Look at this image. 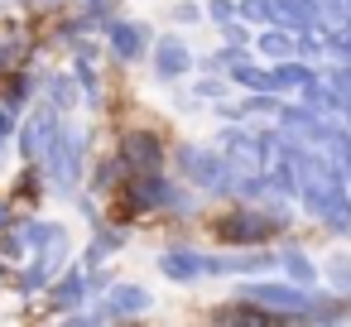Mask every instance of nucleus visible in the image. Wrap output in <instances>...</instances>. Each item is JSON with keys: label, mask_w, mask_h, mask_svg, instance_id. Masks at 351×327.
Masks as SVG:
<instances>
[{"label": "nucleus", "mask_w": 351, "mask_h": 327, "mask_svg": "<svg viewBox=\"0 0 351 327\" xmlns=\"http://www.w3.org/2000/svg\"><path fill=\"white\" fill-rule=\"evenodd\" d=\"M15 58H20V49H15V44H5V39H0V68H15Z\"/></svg>", "instance_id": "4"}, {"label": "nucleus", "mask_w": 351, "mask_h": 327, "mask_svg": "<svg viewBox=\"0 0 351 327\" xmlns=\"http://www.w3.org/2000/svg\"><path fill=\"white\" fill-rule=\"evenodd\" d=\"M53 140H58V130H53V116H49V111H34V116L20 125V149H25L29 159H49Z\"/></svg>", "instance_id": "1"}, {"label": "nucleus", "mask_w": 351, "mask_h": 327, "mask_svg": "<svg viewBox=\"0 0 351 327\" xmlns=\"http://www.w3.org/2000/svg\"><path fill=\"white\" fill-rule=\"evenodd\" d=\"M0 101H5L10 111H20V106L29 101V77H25V73H20V77H10V87L0 92Z\"/></svg>", "instance_id": "2"}, {"label": "nucleus", "mask_w": 351, "mask_h": 327, "mask_svg": "<svg viewBox=\"0 0 351 327\" xmlns=\"http://www.w3.org/2000/svg\"><path fill=\"white\" fill-rule=\"evenodd\" d=\"M5 140H10V135H0V154H5Z\"/></svg>", "instance_id": "8"}, {"label": "nucleus", "mask_w": 351, "mask_h": 327, "mask_svg": "<svg viewBox=\"0 0 351 327\" xmlns=\"http://www.w3.org/2000/svg\"><path fill=\"white\" fill-rule=\"evenodd\" d=\"M77 293H82V289H77V279H73V284H63V289H58V308H68V303H82Z\"/></svg>", "instance_id": "3"}, {"label": "nucleus", "mask_w": 351, "mask_h": 327, "mask_svg": "<svg viewBox=\"0 0 351 327\" xmlns=\"http://www.w3.org/2000/svg\"><path fill=\"white\" fill-rule=\"evenodd\" d=\"M10 226V207H5V197H0V231Z\"/></svg>", "instance_id": "7"}, {"label": "nucleus", "mask_w": 351, "mask_h": 327, "mask_svg": "<svg viewBox=\"0 0 351 327\" xmlns=\"http://www.w3.org/2000/svg\"><path fill=\"white\" fill-rule=\"evenodd\" d=\"M10 130H15V111L0 101V135H10Z\"/></svg>", "instance_id": "6"}, {"label": "nucleus", "mask_w": 351, "mask_h": 327, "mask_svg": "<svg viewBox=\"0 0 351 327\" xmlns=\"http://www.w3.org/2000/svg\"><path fill=\"white\" fill-rule=\"evenodd\" d=\"M53 101H58V106H68V101H73V87H68V82H63V77H58V82H53Z\"/></svg>", "instance_id": "5"}]
</instances>
